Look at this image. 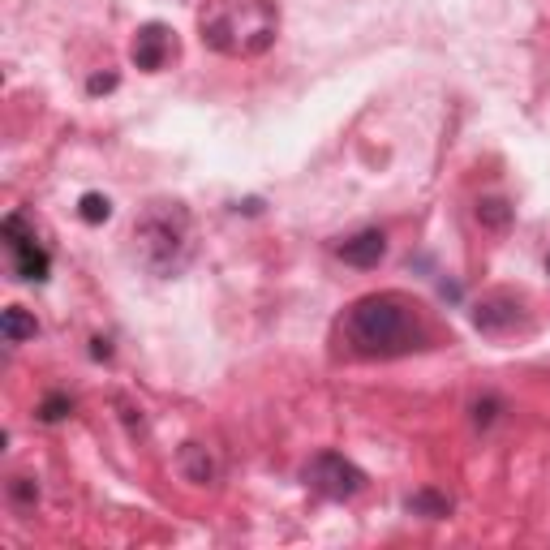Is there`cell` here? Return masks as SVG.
I'll return each mask as SVG.
<instances>
[{
    "mask_svg": "<svg viewBox=\"0 0 550 550\" xmlns=\"http://www.w3.org/2000/svg\"><path fill=\"white\" fill-rule=\"evenodd\" d=\"M340 336L357 357H400L426 344V323L417 301L400 293H366L344 310Z\"/></svg>",
    "mask_w": 550,
    "mask_h": 550,
    "instance_id": "cell-1",
    "label": "cell"
},
{
    "mask_svg": "<svg viewBox=\"0 0 550 550\" xmlns=\"http://www.w3.org/2000/svg\"><path fill=\"white\" fill-rule=\"evenodd\" d=\"M129 241H134L138 267L147 275H155V280H172V275H181L185 267L194 263V254H198L194 215L177 198H151L147 207L134 215Z\"/></svg>",
    "mask_w": 550,
    "mask_h": 550,
    "instance_id": "cell-2",
    "label": "cell"
},
{
    "mask_svg": "<svg viewBox=\"0 0 550 550\" xmlns=\"http://www.w3.org/2000/svg\"><path fill=\"white\" fill-rule=\"evenodd\" d=\"M198 31L220 56H258L275 43L280 9L275 0H207L198 13Z\"/></svg>",
    "mask_w": 550,
    "mask_h": 550,
    "instance_id": "cell-3",
    "label": "cell"
},
{
    "mask_svg": "<svg viewBox=\"0 0 550 550\" xmlns=\"http://www.w3.org/2000/svg\"><path fill=\"white\" fill-rule=\"evenodd\" d=\"M301 477H306V486L314 490V495L336 499V503H344V499H353V495L366 490V473H361L353 460H344L340 452H318Z\"/></svg>",
    "mask_w": 550,
    "mask_h": 550,
    "instance_id": "cell-4",
    "label": "cell"
},
{
    "mask_svg": "<svg viewBox=\"0 0 550 550\" xmlns=\"http://www.w3.org/2000/svg\"><path fill=\"white\" fill-rule=\"evenodd\" d=\"M0 237H5V250L13 254V271H18L22 280H35V284L48 280L52 258H48V250H43V245L35 241V233L26 228L22 215H5V224H0Z\"/></svg>",
    "mask_w": 550,
    "mask_h": 550,
    "instance_id": "cell-5",
    "label": "cell"
},
{
    "mask_svg": "<svg viewBox=\"0 0 550 550\" xmlns=\"http://www.w3.org/2000/svg\"><path fill=\"white\" fill-rule=\"evenodd\" d=\"M177 52V39H172V31L164 22H147L138 26L134 35V65L147 69V74H159V69L168 65V56Z\"/></svg>",
    "mask_w": 550,
    "mask_h": 550,
    "instance_id": "cell-6",
    "label": "cell"
},
{
    "mask_svg": "<svg viewBox=\"0 0 550 550\" xmlns=\"http://www.w3.org/2000/svg\"><path fill=\"white\" fill-rule=\"evenodd\" d=\"M520 323V301L512 293H490L473 306V327L486 331V336H503Z\"/></svg>",
    "mask_w": 550,
    "mask_h": 550,
    "instance_id": "cell-7",
    "label": "cell"
},
{
    "mask_svg": "<svg viewBox=\"0 0 550 550\" xmlns=\"http://www.w3.org/2000/svg\"><path fill=\"white\" fill-rule=\"evenodd\" d=\"M383 254H387V237L379 233V228H366V233H357L340 245V258L349 267H361V271H370V267H379L383 263Z\"/></svg>",
    "mask_w": 550,
    "mask_h": 550,
    "instance_id": "cell-8",
    "label": "cell"
},
{
    "mask_svg": "<svg viewBox=\"0 0 550 550\" xmlns=\"http://www.w3.org/2000/svg\"><path fill=\"white\" fill-rule=\"evenodd\" d=\"M177 469L185 473V482H194V486H211L215 477H220V469H215V456L202 443H185L181 447V452H177Z\"/></svg>",
    "mask_w": 550,
    "mask_h": 550,
    "instance_id": "cell-9",
    "label": "cell"
},
{
    "mask_svg": "<svg viewBox=\"0 0 550 550\" xmlns=\"http://www.w3.org/2000/svg\"><path fill=\"white\" fill-rule=\"evenodd\" d=\"M0 331H5V340L9 344H22V340H31L39 323H35V314H26L22 306H9L5 314H0Z\"/></svg>",
    "mask_w": 550,
    "mask_h": 550,
    "instance_id": "cell-10",
    "label": "cell"
},
{
    "mask_svg": "<svg viewBox=\"0 0 550 550\" xmlns=\"http://www.w3.org/2000/svg\"><path fill=\"white\" fill-rule=\"evenodd\" d=\"M413 516H422V520H439L452 512V503H447V495H439V490H417V495H409V503H404Z\"/></svg>",
    "mask_w": 550,
    "mask_h": 550,
    "instance_id": "cell-11",
    "label": "cell"
},
{
    "mask_svg": "<svg viewBox=\"0 0 550 550\" xmlns=\"http://www.w3.org/2000/svg\"><path fill=\"white\" fill-rule=\"evenodd\" d=\"M477 220L486 228H495V233H503V228L512 224V202L508 198H482L477 202Z\"/></svg>",
    "mask_w": 550,
    "mask_h": 550,
    "instance_id": "cell-12",
    "label": "cell"
},
{
    "mask_svg": "<svg viewBox=\"0 0 550 550\" xmlns=\"http://www.w3.org/2000/svg\"><path fill=\"white\" fill-rule=\"evenodd\" d=\"M78 215L86 224H104L108 215H112V202L104 198V194H82V202H78Z\"/></svg>",
    "mask_w": 550,
    "mask_h": 550,
    "instance_id": "cell-13",
    "label": "cell"
},
{
    "mask_svg": "<svg viewBox=\"0 0 550 550\" xmlns=\"http://www.w3.org/2000/svg\"><path fill=\"white\" fill-rule=\"evenodd\" d=\"M69 413H74V400H69V396H61V392H56V396H48V400L39 404V417H43V422H65Z\"/></svg>",
    "mask_w": 550,
    "mask_h": 550,
    "instance_id": "cell-14",
    "label": "cell"
},
{
    "mask_svg": "<svg viewBox=\"0 0 550 550\" xmlns=\"http://www.w3.org/2000/svg\"><path fill=\"white\" fill-rule=\"evenodd\" d=\"M9 499L22 503V508H31V503L39 499V486L31 482V477H13V482H9Z\"/></svg>",
    "mask_w": 550,
    "mask_h": 550,
    "instance_id": "cell-15",
    "label": "cell"
},
{
    "mask_svg": "<svg viewBox=\"0 0 550 550\" xmlns=\"http://www.w3.org/2000/svg\"><path fill=\"white\" fill-rule=\"evenodd\" d=\"M495 409H499V400H477L473 404V422L477 426H490V422H495Z\"/></svg>",
    "mask_w": 550,
    "mask_h": 550,
    "instance_id": "cell-16",
    "label": "cell"
},
{
    "mask_svg": "<svg viewBox=\"0 0 550 550\" xmlns=\"http://www.w3.org/2000/svg\"><path fill=\"white\" fill-rule=\"evenodd\" d=\"M112 86H117V74H95L91 82H86V91H91V95H108Z\"/></svg>",
    "mask_w": 550,
    "mask_h": 550,
    "instance_id": "cell-17",
    "label": "cell"
},
{
    "mask_svg": "<svg viewBox=\"0 0 550 550\" xmlns=\"http://www.w3.org/2000/svg\"><path fill=\"white\" fill-rule=\"evenodd\" d=\"M91 344H95V349H91V353H95V357H104V361H108V357H112V349H108V340H91Z\"/></svg>",
    "mask_w": 550,
    "mask_h": 550,
    "instance_id": "cell-18",
    "label": "cell"
},
{
    "mask_svg": "<svg viewBox=\"0 0 550 550\" xmlns=\"http://www.w3.org/2000/svg\"><path fill=\"white\" fill-rule=\"evenodd\" d=\"M546 271H550V258H546Z\"/></svg>",
    "mask_w": 550,
    "mask_h": 550,
    "instance_id": "cell-19",
    "label": "cell"
}]
</instances>
